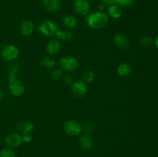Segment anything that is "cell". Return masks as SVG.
Here are the masks:
<instances>
[{
  "label": "cell",
  "mask_w": 158,
  "mask_h": 157,
  "mask_svg": "<svg viewBox=\"0 0 158 157\" xmlns=\"http://www.w3.org/2000/svg\"><path fill=\"white\" fill-rule=\"evenodd\" d=\"M59 64L62 70L69 72L77 69L79 66V61L76 57L72 55H66L60 58Z\"/></svg>",
  "instance_id": "5"
},
{
  "label": "cell",
  "mask_w": 158,
  "mask_h": 157,
  "mask_svg": "<svg viewBox=\"0 0 158 157\" xmlns=\"http://www.w3.org/2000/svg\"><path fill=\"white\" fill-rule=\"evenodd\" d=\"M95 73L93 71L88 70L83 72V75H82V81L84 82L85 83H91L94 81L95 79Z\"/></svg>",
  "instance_id": "22"
},
{
  "label": "cell",
  "mask_w": 158,
  "mask_h": 157,
  "mask_svg": "<svg viewBox=\"0 0 158 157\" xmlns=\"http://www.w3.org/2000/svg\"><path fill=\"white\" fill-rule=\"evenodd\" d=\"M117 74L121 77H126L131 75L133 72L131 65L128 62H122L117 66Z\"/></svg>",
  "instance_id": "16"
},
{
  "label": "cell",
  "mask_w": 158,
  "mask_h": 157,
  "mask_svg": "<svg viewBox=\"0 0 158 157\" xmlns=\"http://www.w3.org/2000/svg\"><path fill=\"white\" fill-rule=\"evenodd\" d=\"M19 55V50L14 45H7L2 49L1 56L5 61H13Z\"/></svg>",
  "instance_id": "6"
},
{
  "label": "cell",
  "mask_w": 158,
  "mask_h": 157,
  "mask_svg": "<svg viewBox=\"0 0 158 157\" xmlns=\"http://www.w3.org/2000/svg\"><path fill=\"white\" fill-rule=\"evenodd\" d=\"M3 96V92H2V90L1 89H0V99H1L2 98Z\"/></svg>",
  "instance_id": "33"
},
{
  "label": "cell",
  "mask_w": 158,
  "mask_h": 157,
  "mask_svg": "<svg viewBox=\"0 0 158 157\" xmlns=\"http://www.w3.org/2000/svg\"><path fill=\"white\" fill-rule=\"evenodd\" d=\"M56 65V62L55 60L53 58H50V57H46V58H43L40 62V66L43 68L47 69H53Z\"/></svg>",
  "instance_id": "20"
},
{
  "label": "cell",
  "mask_w": 158,
  "mask_h": 157,
  "mask_svg": "<svg viewBox=\"0 0 158 157\" xmlns=\"http://www.w3.org/2000/svg\"><path fill=\"white\" fill-rule=\"evenodd\" d=\"M63 82H64L66 84H70L72 85L73 83V76L71 74H66V75H65L64 76H63Z\"/></svg>",
  "instance_id": "28"
},
{
  "label": "cell",
  "mask_w": 158,
  "mask_h": 157,
  "mask_svg": "<svg viewBox=\"0 0 158 157\" xmlns=\"http://www.w3.org/2000/svg\"><path fill=\"white\" fill-rule=\"evenodd\" d=\"M154 42V40L153 39L151 35H143L139 39V45L143 48L149 47Z\"/></svg>",
  "instance_id": "21"
},
{
  "label": "cell",
  "mask_w": 158,
  "mask_h": 157,
  "mask_svg": "<svg viewBox=\"0 0 158 157\" xmlns=\"http://www.w3.org/2000/svg\"><path fill=\"white\" fill-rule=\"evenodd\" d=\"M62 45L61 42L57 38H52L46 44V52L49 54V55H57L59 52L61 50Z\"/></svg>",
  "instance_id": "11"
},
{
  "label": "cell",
  "mask_w": 158,
  "mask_h": 157,
  "mask_svg": "<svg viewBox=\"0 0 158 157\" xmlns=\"http://www.w3.org/2000/svg\"><path fill=\"white\" fill-rule=\"evenodd\" d=\"M23 142L26 143H29L32 142V136L31 134H26V135H23Z\"/></svg>",
  "instance_id": "29"
},
{
  "label": "cell",
  "mask_w": 158,
  "mask_h": 157,
  "mask_svg": "<svg viewBox=\"0 0 158 157\" xmlns=\"http://www.w3.org/2000/svg\"><path fill=\"white\" fill-rule=\"evenodd\" d=\"M56 36L57 37V39L60 41L63 42H69L73 39L74 33L71 30H59L56 34Z\"/></svg>",
  "instance_id": "18"
},
{
  "label": "cell",
  "mask_w": 158,
  "mask_h": 157,
  "mask_svg": "<svg viewBox=\"0 0 158 157\" xmlns=\"http://www.w3.org/2000/svg\"><path fill=\"white\" fill-rule=\"evenodd\" d=\"M63 25L69 29H73L77 25V18L73 15H66L63 17Z\"/></svg>",
  "instance_id": "19"
},
{
  "label": "cell",
  "mask_w": 158,
  "mask_h": 157,
  "mask_svg": "<svg viewBox=\"0 0 158 157\" xmlns=\"http://www.w3.org/2000/svg\"><path fill=\"white\" fill-rule=\"evenodd\" d=\"M35 30L34 23L31 20H24L20 25V32L23 36H30Z\"/></svg>",
  "instance_id": "12"
},
{
  "label": "cell",
  "mask_w": 158,
  "mask_h": 157,
  "mask_svg": "<svg viewBox=\"0 0 158 157\" xmlns=\"http://www.w3.org/2000/svg\"><path fill=\"white\" fill-rule=\"evenodd\" d=\"M17 128L20 133L23 135L31 134L34 129V125L29 120H22L17 123Z\"/></svg>",
  "instance_id": "13"
},
{
  "label": "cell",
  "mask_w": 158,
  "mask_h": 157,
  "mask_svg": "<svg viewBox=\"0 0 158 157\" xmlns=\"http://www.w3.org/2000/svg\"><path fill=\"white\" fill-rule=\"evenodd\" d=\"M154 43H155L156 47H157L158 49V35H157V37H156L155 39H154Z\"/></svg>",
  "instance_id": "32"
},
{
  "label": "cell",
  "mask_w": 158,
  "mask_h": 157,
  "mask_svg": "<svg viewBox=\"0 0 158 157\" xmlns=\"http://www.w3.org/2000/svg\"><path fill=\"white\" fill-rule=\"evenodd\" d=\"M80 147L84 150H90L94 146V141L93 139L89 134H83L81 135L79 140Z\"/></svg>",
  "instance_id": "14"
},
{
  "label": "cell",
  "mask_w": 158,
  "mask_h": 157,
  "mask_svg": "<svg viewBox=\"0 0 158 157\" xmlns=\"http://www.w3.org/2000/svg\"><path fill=\"white\" fill-rule=\"evenodd\" d=\"M23 136L19 133H10L5 139V143L9 148H17L23 143Z\"/></svg>",
  "instance_id": "9"
},
{
  "label": "cell",
  "mask_w": 158,
  "mask_h": 157,
  "mask_svg": "<svg viewBox=\"0 0 158 157\" xmlns=\"http://www.w3.org/2000/svg\"><path fill=\"white\" fill-rule=\"evenodd\" d=\"M105 7H106V6H105V5L103 4V2L100 3V4H99V6H98L99 11H100V12H102V11H103V9H105Z\"/></svg>",
  "instance_id": "31"
},
{
  "label": "cell",
  "mask_w": 158,
  "mask_h": 157,
  "mask_svg": "<svg viewBox=\"0 0 158 157\" xmlns=\"http://www.w3.org/2000/svg\"><path fill=\"white\" fill-rule=\"evenodd\" d=\"M75 12L80 15H87L90 10V5L88 0H75L73 3Z\"/></svg>",
  "instance_id": "7"
},
{
  "label": "cell",
  "mask_w": 158,
  "mask_h": 157,
  "mask_svg": "<svg viewBox=\"0 0 158 157\" xmlns=\"http://www.w3.org/2000/svg\"><path fill=\"white\" fill-rule=\"evenodd\" d=\"M9 89L12 95L16 97L21 96L25 92V86L22 81L17 78V75L9 74Z\"/></svg>",
  "instance_id": "2"
},
{
  "label": "cell",
  "mask_w": 158,
  "mask_h": 157,
  "mask_svg": "<svg viewBox=\"0 0 158 157\" xmlns=\"http://www.w3.org/2000/svg\"><path fill=\"white\" fill-rule=\"evenodd\" d=\"M62 76H63V71H62V69H54L52 72V73H51V77L55 81L60 79L62 78Z\"/></svg>",
  "instance_id": "25"
},
{
  "label": "cell",
  "mask_w": 158,
  "mask_h": 157,
  "mask_svg": "<svg viewBox=\"0 0 158 157\" xmlns=\"http://www.w3.org/2000/svg\"><path fill=\"white\" fill-rule=\"evenodd\" d=\"M19 65L17 63H12V64L9 66V69H8V72L9 74H14V75H17L19 72Z\"/></svg>",
  "instance_id": "26"
},
{
  "label": "cell",
  "mask_w": 158,
  "mask_h": 157,
  "mask_svg": "<svg viewBox=\"0 0 158 157\" xmlns=\"http://www.w3.org/2000/svg\"><path fill=\"white\" fill-rule=\"evenodd\" d=\"M0 157H16V154L12 148H3L0 150Z\"/></svg>",
  "instance_id": "23"
},
{
  "label": "cell",
  "mask_w": 158,
  "mask_h": 157,
  "mask_svg": "<svg viewBox=\"0 0 158 157\" xmlns=\"http://www.w3.org/2000/svg\"><path fill=\"white\" fill-rule=\"evenodd\" d=\"M45 9L51 12H56L61 8L60 0H43Z\"/></svg>",
  "instance_id": "15"
},
{
  "label": "cell",
  "mask_w": 158,
  "mask_h": 157,
  "mask_svg": "<svg viewBox=\"0 0 158 157\" xmlns=\"http://www.w3.org/2000/svg\"><path fill=\"white\" fill-rule=\"evenodd\" d=\"M107 13L108 16L111 17L112 18H120L123 15V11H122V8L119 6L118 5L114 4L112 6H108L107 9Z\"/></svg>",
  "instance_id": "17"
},
{
  "label": "cell",
  "mask_w": 158,
  "mask_h": 157,
  "mask_svg": "<svg viewBox=\"0 0 158 157\" xmlns=\"http://www.w3.org/2000/svg\"><path fill=\"white\" fill-rule=\"evenodd\" d=\"M116 1H117V0H102V2H103L106 6H112V5L116 4Z\"/></svg>",
  "instance_id": "30"
},
{
  "label": "cell",
  "mask_w": 158,
  "mask_h": 157,
  "mask_svg": "<svg viewBox=\"0 0 158 157\" xmlns=\"http://www.w3.org/2000/svg\"><path fill=\"white\" fill-rule=\"evenodd\" d=\"M87 89L86 84L82 80L74 82L72 86H71L72 93L75 96L79 97V98H82V97L85 96L87 93Z\"/></svg>",
  "instance_id": "8"
},
{
  "label": "cell",
  "mask_w": 158,
  "mask_h": 157,
  "mask_svg": "<svg viewBox=\"0 0 158 157\" xmlns=\"http://www.w3.org/2000/svg\"><path fill=\"white\" fill-rule=\"evenodd\" d=\"M109 21V16L103 12L97 11L89 13L87 15L86 22L90 29H100L107 25Z\"/></svg>",
  "instance_id": "1"
},
{
  "label": "cell",
  "mask_w": 158,
  "mask_h": 157,
  "mask_svg": "<svg viewBox=\"0 0 158 157\" xmlns=\"http://www.w3.org/2000/svg\"><path fill=\"white\" fill-rule=\"evenodd\" d=\"M39 32L46 36H53L60 30L59 26L56 22L51 20H46L40 24L38 27Z\"/></svg>",
  "instance_id": "3"
},
{
  "label": "cell",
  "mask_w": 158,
  "mask_h": 157,
  "mask_svg": "<svg viewBox=\"0 0 158 157\" xmlns=\"http://www.w3.org/2000/svg\"><path fill=\"white\" fill-rule=\"evenodd\" d=\"M114 42L116 46L121 49L127 50L131 48V42L127 35L123 34H117L114 37Z\"/></svg>",
  "instance_id": "10"
},
{
  "label": "cell",
  "mask_w": 158,
  "mask_h": 157,
  "mask_svg": "<svg viewBox=\"0 0 158 157\" xmlns=\"http://www.w3.org/2000/svg\"><path fill=\"white\" fill-rule=\"evenodd\" d=\"M64 130L70 136H78L83 132V126L75 119H68L65 122Z\"/></svg>",
  "instance_id": "4"
},
{
  "label": "cell",
  "mask_w": 158,
  "mask_h": 157,
  "mask_svg": "<svg viewBox=\"0 0 158 157\" xmlns=\"http://www.w3.org/2000/svg\"><path fill=\"white\" fill-rule=\"evenodd\" d=\"M94 129H95V127L92 123H86L84 126H83V131H84L86 134H89L94 132Z\"/></svg>",
  "instance_id": "27"
},
{
  "label": "cell",
  "mask_w": 158,
  "mask_h": 157,
  "mask_svg": "<svg viewBox=\"0 0 158 157\" xmlns=\"http://www.w3.org/2000/svg\"><path fill=\"white\" fill-rule=\"evenodd\" d=\"M135 2V0H117L116 4L120 7H131Z\"/></svg>",
  "instance_id": "24"
}]
</instances>
